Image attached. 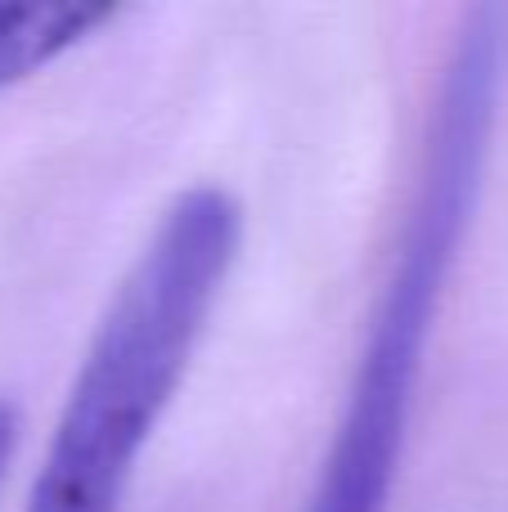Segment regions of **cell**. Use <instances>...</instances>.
<instances>
[{"instance_id":"obj_1","label":"cell","mask_w":508,"mask_h":512,"mask_svg":"<svg viewBox=\"0 0 508 512\" xmlns=\"http://www.w3.org/2000/svg\"><path fill=\"white\" fill-rule=\"evenodd\" d=\"M504 81L508 9L477 5L459 18L441 63L437 95L423 117L401 239L387 256L383 288L369 310L365 351L356 355L333 441L302 512H392L428 342L437 333L450 270L482 198Z\"/></svg>"},{"instance_id":"obj_2","label":"cell","mask_w":508,"mask_h":512,"mask_svg":"<svg viewBox=\"0 0 508 512\" xmlns=\"http://www.w3.org/2000/svg\"><path fill=\"white\" fill-rule=\"evenodd\" d=\"M239 248L243 207L230 189L189 185L162 207L81 351L23 512H117Z\"/></svg>"},{"instance_id":"obj_3","label":"cell","mask_w":508,"mask_h":512,"mask_svg":"<svg viewBox=\"0 0 508 512\" xmlns=\"http://www.w3.org/2000/svg\"><path fill=\"white\" fill-rule=\"evenodd\" d=\"M122 14L104 0H41V5H0V90L27 81L45 63L63 59L104 32Z\"/></svg>"},{"instance_id":"obj_4","label":"cell","mask_w":508,"mask_h":512,"mask_svg":"<svg viewBox=\"0 0 508 512\" xmlns=\"http://www.w3.org/2000/svg\"><path fill=\"white\" fill-rule=\"evenodd\" d=\"M18 432H23V418H18V405H14V400L0 396V481H5L9 459H14V450H18Z\"/></svg>"}]
</instances>
